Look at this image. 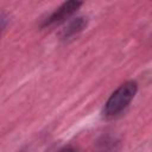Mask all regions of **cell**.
Wrapping results in <instances>:
<instances>
[{"label":"cell","mask_w":152,"mask_h":152,"mask_svg":"<svg viewBox=\"0 0 152 152\" xmlns=\"http://www.w3.org/2000/svg\"><path fill=\"white\" fill-rule=\"evenodd\" d=\"M137 89L138 86L133 81H128L121 84L107 100L103 107V115L106 118H114L120 114L133 100L134 95L137 94Z\"/></svg>","instance_id":"obj_1"},{"label":"cell","mask_w":152,"mask_h":152,"mask_svg":"<svg viewBox=\"0 0 152 152\" xmlns=\"http://www.w3.org/2000/svg\"><path fill=\"white\" fill-rule=\"evenodd\" d=\"M82 5V2L80 1H66L63 5H61L58 8H56V11H53L43 23V26H51V25H56V24H61L64 20H66L69 17H71L77 10L78 7Z\"/></svg>","instance_id":"obj_2"},{"label":"cell","mask_w":152,"mask_h":152,"mask_svg":"<svg viewBox=\"0 0 152 152\" xmlns=\"http://www.w3.org/2000/svg\"><path fill=\"white\" fill-rule=\"evenodd\" d=\"M119 151V141L114 135L106 134L102 135L96 145L94 152H118Z\"/></svg>","instance_id":"obj_3"},{"label":"cell","mask_w":152,"mask_h":152,"mask_svg":"<svg viewBox=\"0 0 152 152\" xmlns=\"http://www.w3.org/2000/svg\"><path fill=\"white\" fill-rule=\"evenodd\" d=\"M87 25V20L83 17H78L76 19H72L63 30H62V38L63 39H68L70 37H74L75 34L80 33Z\"/></svg>","instance_id":"obj_4"},{"label":"cell","mask_w":152,"mask_h":152,"mask_svg":"<svg viewBox=\"0 0 152 152\" xmlns=\"http://www.w3.org/2000/svg\"><path fill=\"white\" fill-rule=\"evenodd\" d=\"M58 152H78V151H77V148L74 147V146H65V147H63L62 150H59Z\"/></svg>","instance_id":"obj_5"}]
</instances>
